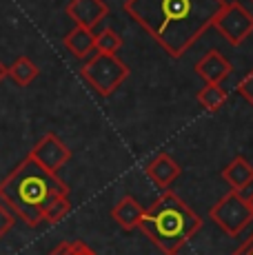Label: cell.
Here are the masks:
<instances>
[{
    "instance_id": "6da1fadb",
    "label": "cell",
    "mask_w": 253,
    "mask_h": 255,
    "mask_svg": "<svg viewBox=\"0 0 253 255\" xmlns=\"http://www.w3.org/2000/svg\"><path fill=\"white\" fill-rule=\"evenodd\" d=\"M227 0H125V11L171 58H180L211 29Z\"/></svg>"
},
{
    "instance_id": "7a4b0ae2",
    "label": "cell",
    "mask_w": 253,
    "mask_h": 255,
    "mask_svg": "<svg viewBox=\"0 0 253 255\" xmlns=\"http://www.w3.org/2000/svg\"><path fill=\"white\" fill-rule=\"evenodd\" d=\"M67 195L69 186L29 155L0 182V202L31 229L42 224L45 211L53 200Z\"/></svg>"
},
{
    "instance_id": "3957f363",
    "label": "cell",
    "mask_w": 253,
    "mask_h": 255,
    "mask_svg": "<svg viewBox=\"0 0 253 255\" xmlns=\"http://www.w3.org/2000/svg\"><path fill=\"white\" fill-rule=\"evenodd\" d=\"M202 227V220L184 200H180L171 189L162 191L151 207L144 209L138 229L162 253L173 255L189 242Z\"/></svg>"
},
{
    "instance_id": "277c9868",
    "label": "cell",
    "mask_w": 253,
    "mask_h": 255,
    "mask_svg": "<svg viewBox=\"0 0 253 255\" xmlns=\"http://www.w3.org/2000/svg\"><path fill=\"white\" fill-rule=\"evenodd\" d=\"M80 76L94 87V91H98L100 96L107 98L125 82V78L129 76V67L118 56L96 53L89 62L82 65Z\"/></svg>"
},
{
    "instance_id": "5b68a950",
    "label": "cell",
    "mask_w": 253,
    "mask_h": 255,
    "mask_svg": "<svg viewBox=\"0 0 253 255\" xmlns=\"http://www.w3.org/2000/svg\"><path fill=\"white\" fill-rule=\"evenodd\" d=\"M211 220L222 229L227 235L236 238L247 229V224L253 220V213L247 204V200L236 191H229L222 200H218L211 209Z\"/></svg>"
},
{
    "instance_id": "8992f818",
    "label": "cell",
    "mask_w": 253,
    "mask_h": 255,
    "mask_svg": "<svg viewBox=\"0 0 253 255\" xmlns=\"http://www.w3.org/2000/svg\"><path fill=\"white\" fill-rule=\"evenodd\" d=\"M211 27L225 38L229 45L240 47L253 33V16L240 2H227L222 7V11L216 16Z\"/></svg>"
},
{
    "instance_id": "52a82bcc",
    "label": "cell",
    "mask_w": 253,
    "mask_h": 255,
    "mask_svg": "<svg viewBox=\"0 0 253 255\" xmlns=\"http://www.w3.org/2000/svg\"><path fill=\"white\" fill-rule=\"evenodd\" d=\"M29 158L36 160L45 171L56 173V171H60L62 166L71 160V151L56 133H47L45 138H40L36 142V146L31 149Z\"/></svg>"
},
{
    "instance_id": "ba28073f",
    "label": "cell",
    "mask_w": 253,
    "mask_h": 255,
    "mask_svg": "<svg viewBox=\"0 0 253 255\" xmlns=\"http://www.w3.org/2000/svg\"><path fill=\"white\" fill-rule=\"evenodd\" d=\"M67 16L76 22V27L91 31L100 20L109 16V7L105 4V0H71L67 4Z\"/></svg>"
},
{
    "instance_id": "9c48e42d",
    "label": "cell",
    "mask_w": 253,
    "mask_h": 255,
    "mask_svg": "<svg viewBox=\"0 0 253 255\" xmlns=\"http://www.w3.org/2000/svg\"><path fill=\"white\" fill-rule=\"evenodd\" d=\"M231 69H233V65L220 51H216V49L204 53L200 60L196 62V73L207 82V85H222V82L229 78Z\"/></svg>"
},
{
    "instance_id": "30bf717a",
    "label": "cell",
    "mask_w": 253,
    "mask_h": 255,
    "mask_svg": "<svg viewBox=\"0 0 253 255\" xmlns=\"http://www.w3.org/2000/svg\"><path fill=\"white\" fill-rule=\"evenodd\" d=\"M144 171H147L149 180L158 184L162 191H167L169 186H171L178 180V175H180L178 162L171 158V155H167V153L155 155L151 162L147 164V169H144Z\"/></svg>"
},
{
    "instance_id": "8fae6325",
    "label": "cell",
    "mask_w": 253,
    "mask_h": 255,
    "mask_svg": "<svg viewBox=\"0 0 253 255\" xmlns=\"http://www.w3.org/2000/svg\"><path fill=\"white\" fill-rule=\"evenodd\" d=\"M142 213H144V207H140V202L131 195H125L116 202V207L111 209V218L114 222L118 224L123 231H133L138 229L140 220H142Z\"/></svg>"
},
{
    "instance_id": "7c38bea8",
    "label": "cell",
    "mask_w": 253,
    "mask_h": 255,
    "mask_svg": "<svg viewBox=\"0 0 253 255\" xmlns=\"http://www.w3.org/2000/svg\"><path fill=\"white\" fill-rule=\"evenodd\" d=\"M222 180L231 186V191L242 193L253 182V166L245 155H236V158L222 169Z\"/></svg>"
},
{
    "instance_id": "4fadbf2b",
    "label": "cell",
    "mask_w": 253,
    "mask_h": 255,
    "mask_svg": "<svg viewBox=\"0 0 253 255\" xmlns=\"http://www.w3.org/2000/svg\"><path fill=\"white\" fill-rule=\"evenodd\" d=\"M65 47L69 49V53H74L76 58H87L89 56V51L94 49L96 45V33L89 31V29H82V27H76L71 29L69 33L65 36Z\"/></svg>"
},
{
    "instance_id": "5bb4252c",
    "label": "cell",
    "mask_w": 253,
    "mask_h": 255,
    "mask_svg": "<svg viewBox=\"0 0 253 255\" xmlns=\"http://www.w3.org/2000/svg\"><path fill=\"white\" fill-rule=\"evenodd\" d=\"M7 76L11 78L18 87H29L38 78V67L33 65L31 58L20 56L13 60L11 67H7Z\"/></svg>"
},
{
    "instance_id": "9a60e30c",
    "label": "cell",
    "mask_w": 253,
    "mask_h": 255,
    "mask_svg": "<svg viewBox=\"0 0 253 255\" xmlns=\"http://www.w3.org/2000/svg\"><path fill=\"white\" fill-rule=\"evenodd\" d=\"M227 98H229V93L222 85H204V89L198 91V102H200L207 111H211V114L222 109Z\"/></svg>"
},
{
    "instance_id": "2e32d148",
    "label": "cell",
    "mask_w": 253,
    "mask_h": 255,
    "mask_svg": "<svg viewBox=\"0 0 253 255\" xmlns=\"http://www.w3.org/2000/svg\"><path fill=\"white\" fill-rule=\"evenodd\" d=\"M120 47H123V38H120V33H116L114 29H102L98 36H96L94 49H98V53H105V56H116Z\"/></svg>"
},
{
    "instance_id": "e0dca14e",
    "label": "cell",
    "mask_w": 253,
    "mask_h": 255,
    "mask_svg": "<svg viewBox=\"0 0 253 255\" xmlns=\"http://www.w3.org/2000/svg\"><path fill=\"white\" fill-rule=\"evenodd\" d=\"M69 211H71L69 195H67V198H58V200H53L49 207H47V211H45V218H42V222L56 224V222H60V220L65 218V215H69Z\"/></svg>"
},
{
    "instance_id": "ac0fdd59",
    "label": "cell",
    "mask_w": 253,
    "mask_h": 255,
    "mask_svg": "<svg viewBox=\"0 0 253 255\" xmlns=\"http://www.w3.org/2000/svg\"><path fill=\"white\" fill-rule=\"evenodd\" d=\"M13 224H16V215H13L11 211L4 207L2 202H0V240H2L9 231H11Z\"/></svg>"
},
{
    "instance_id": "d6986e66",
    "label": "cell",
    "mask_w": 253,
    "mask_h": 255,
    "mask_svg": "<svg viewBox=\"0 0 253 255\" xmlns=\"http://www.w3.org/2000/svg\"><path fill=\"white\" fill-rule=\"evenodd\" d=\"M238 93L253 107V71L247 73V78L242 82H238Z\"/></svg>"
},
{
    "instance_id": "ffe728a7",
    "label": "cell",
    "mask_w": 253,
    "mask_h": 255,
    "mask_svg": "<svg viewBox=\"0 0 253 255\" xmlns=\"http://www.w3.org/2000/svg\"><path fill=\"white\" fill-rule=\"evenodd\" d=\"M71 255H98L94 253L85 242H71Z\"/></svg>"
},
{
    "instance_id": "44dd1931",
    "label": "cell",
    "mask_w": 253,
    "mask_h": 255,
    "mask_svg": "<svg viewBox=\"0 0 253 255\" xmlns=\"http://www.w3.org/2000/svg\"><path fill=\"white\" fill-rule=\"evenodd\" d=\"M231 255H253V233H251V238L247 240V242L242 244L240 249H236Z\"/></svg>"
},
{
    "instance_id": "7402d4cb",
    "label": "cell",
    "mask_w": 253,
    "mask_h": 255,
    "mask_svg": "<svg viewBox=\"0 0 253 255\" xmlns=\"http://www.w3.org/2000/svg\"><path fill=\"white\" fill-rule=\"evenodd\" d=\"M49 255H71V242H62V244H58V247L53 249Z\"/></svg>"
},
{
    "instance_id": "603a6c76",
    "label": "cell",
    "mask_w": 253,
    "mask_h": 255,
    "mask_svg": "<svg viewBox=\"0 0 253 255\" xmlns=\"http://www.w3.org/2000/svg\"><path fill=\"white\" fill-rule=\"evenodd\" d=\"M4 78H7V67H4L2 62H0V82H2Z\"/></svg>"
},
{
    "instance_id": "cb8c5ba5",
    "label": "cell",
    "mask_w": 253,
    "mask_h": 255,
    "mask_svg": "<svg viewBox=\"0 0 253 255\" xmlns=\"http://www.w3.org/2000/svg\"><path fill=\"white\" fill-rule=\"evenodd\" d=\"M247 200V204H249V209H251V213H253V193L249 195V198H245Z\"/></svg>"
},
{
    "instance_id": "d4e9b609",
    "label": "cell",
    "mask_w": 253,
    "mask_h": 255,
    "mask_svg": "<svg viewBox=\"0 0 253 255\" xmlns=\"http://www.w3.org/2000/svg\"><path fill=\"white\" fill-rule=\"evenodd\" d=\"M173 255H180V253H173Z\"/></svg>"
},
{
    "instance_id": "484cf974",
    "label": "cell",
    "mask_w": 253,
    "mask_h": 255,
    "mask_svg": "<svg viewBox=\"0 0 253 255\" xmlns=\"http://www.w3.org/2000/svg\"><path fill=\"white\" fill-rule=\"evenodd\" d=\"M251 2H253V0H251Z\"/></svg>"
}]
</instances>
